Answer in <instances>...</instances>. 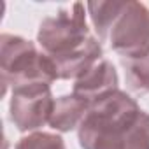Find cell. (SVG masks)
<instances>
[{
	"label": "cell",
	"instance_id": "7a4b0ae2",
	"mask_svg": "<svg viewBox=\"0 0 149 149\" xmlns=\"http://www.w3.org/2000/svg\"><path fill=\"white\" fill-rule=\"evenodd\" d=\"M37 40L58 79H79L102 60V46L86 26L84 6L72 4L40 23Z\"/></svg>",
	"mask_w": 149,
	"mask_h": 149
},
{
	"label": "cell",
	"instance_id": "30bf717a",
	"mask_svg": "<svg viewBox=\"0 0 149 149\" xmlns=\"http://www.w3.org/2000/svg\"><path fill=\"white\" fill-rule=\"evenodd\" d=\"M14 149H65V142L60 135L35 132L19 139Z\"/></svg>",
	"mask_w": 149,
	"mask_h": 149
},
{
	"label": "cell",
	"instance_id": "ba28073f",
	"mask_svg": "<svg viewBox=\"0 0 149 149\" xmlns=\"http://www.w3.org/2000/svg\"><path fill=\"white\" fill-rule=\"evenodd\" d=\"M125 4L126 2H90L88 4L91 21L100 40H107L114 21L125 9Z\"/></svg>",
	"mask_w": 149,
	"mask_h": 149
},
{
	"label": "cell",
	"instance_id": "9c48e42d",
	"mask_svg": "<svg viewBox=\"0 0 149 149\" xmlns=\"http://www.w3.org/2000/svg\"><path fill=\"white\" fill-rule=\"evenodd\" d=\"M121 65L125 67L126 84L135 93H147L149 91V56L144 58H121Z\"/></svg>",
	"mask_w": 149,
	"mask_h": 149
},
{
	"label": "cell",
	"instance_id": "5b68a950",
	"mask_svg": "<svg viewBox=\"0 0 149 149\" xmlns=\"http://www.w3.org/2000/svg\"><path fill=\"white\" fill-rule=\"evenodd\" d=\"M54 102L49 84H30L13 90L11 121L21 132L39 130L49 123Z\"/></svg>",
	"mask_w": 149,
	"mask_h": 149
},
{
	"label": "cell",
	"instance_id": "8992f818",
	"mask_svg": "<svg viewBox=\"0 0 149 149\" xmlns=\"http://www.w3.org/2000/svg\"><path fill=\"white\" fill-rule=\"evenodd\" d=\"M118 90V72L114 65L107 60H98L91 68H88L79 79H76L74 93L86 98L90 104Z\"/></svg>",
	"mask_w": 149,
	"mask_h": 149
},
{
	"label": "cell",
	"instance_id": "6da1fadb",
	"mask_svg": "<svg viewBox=\"0 0 149 149\" xmlns=\"http://www.w3.org/2000/svg\"><path fill=\"white\" fill-rule=\"evenodd\" d=\"M83 149H149V114L116 90L90 105L79 126Z\"/></svg>",
	"mask_w": 149,
	"mask_h": 149
},
{
	"label": "cell",
	"instance_id": "52a82bcc",
	"mask_svg": "<svg viewBox=\"0 0 149 149\" xmlns=\"http://www.w3.org/2000/svg\"><path fill=\"white\" fill-rule=\"evenodd\" d=\"M90 102L76 93L60 97L54 102V109L49 119V126L58 132H70L76 126H81L83 119L90 111Z\"/></svg>",
	"mask_w": 149,
	"mask_h": 149
},
{
	"label": "cell",
	"instance_id": "277c9868",
	"mask_svg": "<svg viewBox=\"0 0 149 149\" xmlns=\"http://www.w3.org/2000/svg\"><path fill=\"white\" fill-rule=\"evenodd\" d=\"M107 40L121 58L149 56V7L140 2H126Z\"/></svg>",
	"mask_w": 149,
	"mask_h": 149
},
{
	"label": "cell",
	"instance_id": "3957f363",
	"mask_svg": "<svg viewBox=\"0 0 149 149\" xmlns=\"http://www.w3.org/2000/svg\"><path fill=\"white\" fill-rule=\"evenodd\" d=\"M0 70L4 95L9 88L51 84L58 79L51 60L44 53H39L30 40L9 33L0 37Z\"/></svg>",
	"mask_w": 149,
	"mask_h": 149
}]
</instances>
